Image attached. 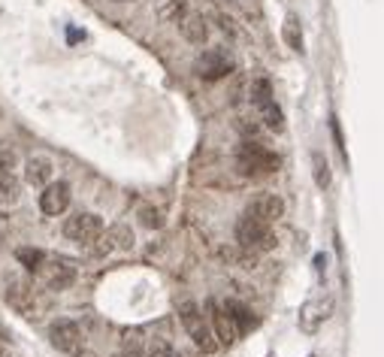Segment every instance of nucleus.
I'll use <instances>...</instances> for the list:
<instances>
[{
  "instance_id": "obj_1",
  "label": "nucleus",
  "mask_w": 384,
  "mask_h": 357,
  "mask_svg": "<svg viewBox=\"0 0 384 357\" xmlns=\"http://www.w3.org/2000/svg\"><path fill=\"white\" fill-rule=\"evenodd\" d=\"M236 239L245 251H272L276 249V242H279L276 233H272V224L255 218L248 209L236 224Z\"/></svg>"
},
{
  "instance_id": "obj_2",
  "label": "nucleus",
  "mask_w": 384,
  "mask_h": 357,
  "mask_svg": "<svg viewBox=\"0 0 384 357\" xmlns=\"http://www.w3.org/2000/svg\"><path fill=\"white\" fill-rule=\"evenodd\" d=\"M179 318H181V324H185V330L191 333V339H194V345L197 349H203V351H218V339H215V330L206 324V315L197 309L194 303H181L179 306Z\"/></svg>"
},
{
  "instance_id": "obj_3",
  "label": "nucleus",
  "mask_w": 384,
  "mask_h": 357,
  "mask_svg": "<svg viewBox=\"0 0 384 357\" xmlns=\"http://www.w3.org/2000/svg\"><path fill=\"white\" fill-rule=\"evenodd\" d=\"M100 233H103V221L94 212H76L64 221V237L70 242H79V246H91Z\"/></svg>"
},
{
  "instance_id": "obj_4",
  "label": "nucleus",
  "mask_w": 384,
  "mask_h": 357,
  "mask_svg": "<svg viewBox=\"0 0 384 357\" xmlns=\"http://www.w3.org/2000/svg\"><path fill=\"white\" fill-rule=\"evenodd\" d=\"M239 170L242 173H272V170H279V155H272V151L257 146V142H242Z\"/></svg>"
},
{
  "instance_id": "obj_5",
  "label": "nucleus",
  "mask_w": 384,
  "mask_h": 357,
  "mask_svg": "<svg viewBox=\"0 0 384 357\" xmlns=\"http://www.w3.org/2000/svg\"><path fill=\"white\" fill-rule=\"evenodd\" d=\"M230 67H233V61H230L224 49H209V52H203L194 61V70L200 79H221L230 73Z\"/></svg>"
},
{
  "instance_id": "obj_6",
  "label": "nucleus",
  "mask_w": 384,
  "mask_h": 357,
  "mask_svg": "<svg viewBox=\"0 0 384 357\" xmlns=\"http://www.w3.org/2000/svg\"><path fill=\"white\" fill-rule=\"evenodd\" d=\"M37 273L43 275V282H46L49 291H67L70 284L76 282V270L70 267L67 261H43Z\"/></svg>"
},
{
  "instance_id": "obj_7",
  "label": "nucleus",
  "mask_w": 384,
  "mask_h": 357,
  "mask_svg": "<svg viewBox=\"0 0 384 357\" xmlns=\"http://www.w3.org/2000/svg\"><path fill=\"white\" fill-rule=\"evenodd\" d=\"M49 339L58 351H79V345H82V330H79L76 321H55L52 327H49Z\"/></svg>"
},
{
  "instance_id": "obj_8",
  "label": "nucleus",
  "mask_w": 384,
  "mask_h": 357,
  "mask_svg": "<svg viewBox=\"0 0 384 357\" xmlns=\"http://www.w3.org/2000/svg\"><path fill=\"white\" fill-rule=\"evenodd\" d=\"M70 206V185L67 182H49L39 194V209L46 212V215H60V212H67Z\"/></svg>"
},
{
  "instance_id": "obj_9",
  "label": "nucleus",
  "mask_w": 384,
  "mask_h": 357,
  "mask_svg": "<svg viewBox=\"0 0 384 357\" xmlns=\"http://www.w3.org/2000/svg\"><path fill=\"white\" fill-rule=\"evenodd\" d=\"M209 309H212V324H215V339H218L221 345L236 342L242 333H239V327H236V321H233V315H230L227 306L209 303Z\"/></svg>"
},
{
  "instance_id": "obj_10",
  "label": "nucleus",
  "mask_w": 384,
  "mask_h": 357,
  "mask_svg": "<svg viewBox=\"0 0 384 357\" xmlns=\"http://www.w3.org/2000/svg\"><path fill=\"white\" fill-rule=\"evenodd\" d=\"M248 212L255 218L272 224V221H279L281 215H285V200H281L279 194H264V197H257L255 203H251Z\"/></svg>"
},
{
  "instance_id": "obj_11",
  "label": "nucleus",
  "mask_w": 384,
  "mask_h": 357,
  "mask_svg": "<svg viewBox=\"0 0 384 357\" xmlns=\"http://www.w3.org/2000/svg\"><path fill=\"white\" fill-rule=\"evenodd\" d=\"M52 161L49 158H30L27 164H25V182L27 185H34V188H46L49 182H52Z\"/></svg>"
},
{
  "instance_id": "obj_12",
  "label": "nucleus",
  "mask_w": 384,
  "mask_h": 357,
  "mask_svg": "<svg viewBox=\"0 0 384 357\" xmlns=\"http://www.w3.org/2000/svg\"><path fill=\"white\" fill-rule=\"evenodd\" d=\"M22 197V182L13 170H0V206H15Z\"/></svg>"
},
{
  "instance_id": "obj_13",
  "label": "nucleus",
  "mask_w": 384,
  "mask_h": 357,
  "mask_svg": "<svg viewBox=\"0 0 384 357\" xmlns=\"http://www.w3.org/2000/svg\"><path fill=\"white\" fill-rule=\"evenodd\" d=\"M179 27H181V37H185L188 43H194V46H203L209 39V27L203 22V15H185Z\"/></svg>"
},
{
  "instance_id": "obj_14",
  "label": "nucleus",
  "mask_w": 384,
  "mask_h": 357,
  "mask_svg": "<svg viewBox=\"0 0 384 357\" xmlns=\"http://www.w3.org/2000/svg\"><path fill=\"white\" fill-rule=\"evenodd\" d=\"M106 239H109V246L113 249H121V251H130L134 249V230H130V224H113L106 233Z\"/></svg>"
},
{
  "instance_id": "obj_15",
  "label": "nucleus",
  "mask_w": 384,
  "mask_h": 357,
  "mask_svg": "<svg viewBox=\"0 0 384 357\" xmlns=\"http://www.w3.org/2000/svg\"><path fill=\"white\" fill-rule=\"evenodd\" d=\"M255 109H257L260 121H264L269 130H281V127H285V121H281V109L276 106V100H264V104H257Z\"/></svg>"
},
{
  "instance_id": "obj_16",
  "label": "nucleus",
  "mask_w": 384,
  "mask_h": 357,
  "mask_svg": "<svg viewBox=\"0 0 384 357\" xmlns=\"http://www.w3.org/2000/svg\"><path fill=\"white\" fill-rule=\"evenodd\" d=\"M312 176H315V185L318 188H330L333 182V173H330V164L321 151H312Z\"/></svg>"
},
{
  "instance_id": "obj_17",
  "label": "nucleus",
  "mask_w": 384,
  "mask_h": 357,
  "mask_svg": "<svg viewBox=\"0 0 384 357\" xmlns=\"http://www.w3.org/2000/svg\"><path fill=\"white\" fill-rule=\"evenodd\" d=\"M281 37H285V43L294 49V52H302V30H300V18H297V15H288V18H285Z\"/></svg>"
},
{
  "instance_id": "obj_18",
  "label": "nucleus",
  "mask_w": 384,
  "mask_h": 357,
  "mask_svg": "<svg viewBox=\"0 0 384 357\" xmlns=\"http://www.w3.org/2000/svg\"><path fill=\"white\" fill-rule=\"evenodd\" d=\"M34 297V291H30L27 282H13L6 288V300L15 306V309H27V300Z\"/></svg>"
},
{
  "instance_id": "obj_19",
  "label": "nucleus",
  "mask_w": 384,
  "mask_h": 357,
  "mask_svg": "<svg viewBox=\"0 0 384 357\" xmlns=\"http://www.w3.org/2000/svg\"><path fill=\"white\" fill-rule=\"evenodd\" d=\"M136 218H139V224H143V227H148V230H158L160 224H164V215H160V209H155V206H139Z\"/></svg>"
},
{
  "instance_id": "obj_20",
  "label": "nucleus",
  "mask_w": 384,
  "mask_h": 357,
  "mask_svg": "<svg viewBox=\"0 0 384 357\" xmlns=\"http://www.w3.org/2000/svg\"><path fill=\"white\" fill-rule=\"evenodd\" d=\"M227 309H230V315H233V321H236L239 333H245L248 327H255V318H251V312L245 309V306H239V303H227Z\"/></svg>"
},
{
  "instance_id": "obj_21",
  "label": "nucleus",
  "mask_w": 384,
  "mask_h": 357,
  "mask_svg": "<svg viewBox=\"0 0 384 357\" xmlns=\"http://www.w3.org/2000/svg\"><path fill=\"white\" fill-rule=\"evenodd\" d=\"M143 357H179V354L173 351V345H169L167 339H148Z\"/></svg>"
},
{
  "instance_id": "obj_22",
  "label": "nucleus",
  "mask_w": 384,
  "mask_h": 357,
  "mask_svg": "<svg viewBox=\"0 0 384 357\" xmlns=\"http://www.w3.org/2000/svg\"><path fill=\"white\" fill-rule=\"evenodd\" d=\"M15 258H18V263H25V267L27 270H39V263H43L46 261V254L43 251H37V249H18L15 251Z\"/></svg>"
},
{
  "instance_id": "obj_23",
  "label": "nucleus",
  "mask_w": 384,
  "mask_h": 357,
  "mask_svg": "<svg viewBox=\"0 0 384 357\" xmlns=\"http://www.w3.org/2000/svg\"><path fill=\"white\" fill-rule=\"evenodd\" d=\"M264 100H272V91H269V82L267 79H257V82H251V104H264Z\"/></svg>"
},
{
  "instance_id": "obj_24",
  "label": "nucleus",
  "mask_w": 384,
  "mask_h": 357,
  "mask_svg": "<svg viewBox=\"0 0 384 357\" xmlns=\"http://www.w3.org/2000/svg\"><path fill=\"white\" fill-rule=\"evenodd\" d=\"M181 13H185V0H169V4L160 9V18H167L169 22V18H179Z\"/></svg>"
},
{
  "instance_id": "obj_25",
  "label": "nucleus",
  "mask_w": 384,
  "mask_h": 357,
  "mask_svg": "<svg viewBox=\"0 0 384 357\" xmlns=\"http://www.w3.org/2000/svg\"><path fill=\"white\" fill-rule=\"evenodd\" d=\"M13 164H15L13 151H0V170H13Z\"/></svg>"
},
{
  "instance_id": "obj_26",
  "label": "nucleus",
  "mask_w": 384,
  "mask_h": 357,
  "mask_svg": "<svg viewBox=\"0 0 384 357\" xmlns=\"http://www.w3.org/2000/svg\"><path fill=\"white\" fill-rule=\"evenodd\" d=\"M121 357H143V351H139V349H130V345H127V349L121 351Z\"/></svg>"
},
{
  "instance_id": "obj_27",
  "label": "nucleus",
  "mask_w": 384,
  "mask_h": 357,
  "mask_svg": "<svg viewBox=\"0 0 384 357\" xmlns=\"http://www.w3.org/2000/svg\"><path fill=\"white\" fill-rule=\"evenodd\" d=\"M0 357H9V351H6V345H4V339H0Z\"/></svg>"
},
{
  "instance_id": "obj_28",
  "label": "nucleus",
  "mask_w": 384,
  "mask_h": 357,
  "mask_svg": "<svg viewBox=\"0 0 384 357\" xmlns=\"http://www.w3.org/2000/svg\"><path fill=\"white\" fill-rule=\"evenodd\" d=\"M113 357H121V354H113Z\"/></svg>"
},
{
  "instance_id": "obj_29",
  "label": "nucleus",
  "mask_w": 384,
  "mask_h": 357,
  "mask_svg": "<svg viewBox=\"0 0 384 357\" xmlns=\"http://www.w3.org/2000/svg\"><path fill=\"white\" fill-rule=\"evenodd\" d=\"M121 4H124V0H121Z\"/></svg>"
}]
</instances>
